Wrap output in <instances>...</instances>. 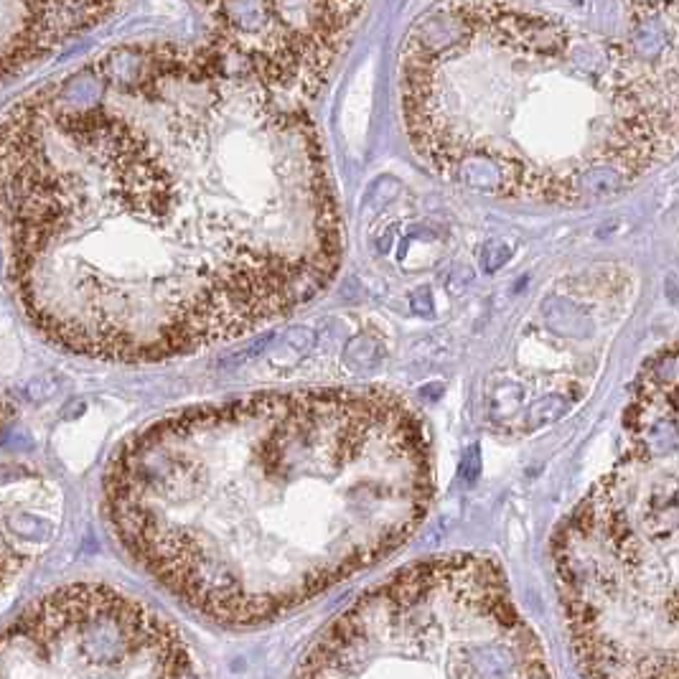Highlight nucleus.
Wrapping results in <instances>:
<instances>
[{"label": "nucleus", "mask_w": 679, "mask_h": 679, "mask_svg": "<svg viewBox=\"0 0 679 679\" xmlns=\"http://www.w3.org/2000/svg\"><path fill=\"white\" fill-rule=\"evenodd\" d=\"M0 229L28 321L102 362L242 339L341 262L311 120L212 46L107 51L3 112Z\"/></svg>", "instance_id": "obj_1"}, {"label": "nucleus", "mask_w": 679, "mask_h": 679, "mask_svg": "<svg viewBox=\"0 0 679 679\" xmlns=\"http://www.w3.org/2000/svg\"><path fill=\"white\" fill-rule=\"evenodd\" d=\"M428 435L385 390L255 392L153 420L117 448L102 509L186 611L250 629L405 545L433 499Z\"/></svg>", "instance_id": "obj_2"}, {"label": "nucleus", "mask_w": 679, "mask_h": 679, "mask_svg": "<svg viewBox=\"0 0 679 679\" xmlns=\"http://www.w3.org/2000/svg\"><path fill=\"white\" fill-rule=\"evenodd\" d=\"M293 679H552L540 639L486 555L407 565L326 626Z\"/></svg>", "instance_id": "obj_3"}, {"label": "nucleus", "mask_w": 679, "mask_h": 679, "mask_svg": "<svg viewBox=\"0 0 679 679\" xmlns=\"http://www.w3.org/2000/svg\"><path fill=\"white\" fill-rule=\"evenodd\" d=\"M0 679H204L179 626L107 583H72L0 629Z\"/></svg>", "instance_id": "obj_4"}, {"label": "nucleus", "mask_w": 679, "mask_h": 679, "mask_svg": "<svg viewBox=\"0 0 679 679\" xmlns=\"http://www.w3.org/2000/svg\"><path fill=\"white\" fill-rule=\"evenodd\" d=\"M123 0H0V84L87 34Z\"/></svg>", "instance_id": "obj_5"}, {"label": "nucleus", "mask_w": 679, "mask_h": 679, "mask_svg": "<svg viewBox=\"0 0 679 679\" xmlns=\"http://www.w3.org/2000/svg\"><path fill=\"white\" fill-rule=\"evenodd\" d=\"M49 486L39 479H8L0 484V590L23 570L54 537Z\"/></svg>", "instance_id": "obj_6"}, {"label": "nucleus", "mask_w": 679, "mask_h": 679, "mask_svg": "<svg viewBox=\"0 0 679 679\" xmlns=\"http://www.w3.org/2000/svg\"><path fill=\"white\" fill-rule=\"evenodd\" d=\"M476 36V23L468 3H448L425 13L407 34L405 56L438 64L466 49Z\"/></svg>", "instance_id": "obj_7"}, {"label": "nucleus", "mask_w": 679, "mask_h": 679, "mask_svg": "<svg viewBox=\"0 0 679 679\" xmlns=\"http://www.w3.org/2000/svg\"><path fill=\"white\" fill-rule=\"evenodd\" d=\"M453 179L468 189L484 191V194H504L507 191V171L504 156L491 153L481 145H466L453 166Z\"/></svg>", "instance_id": "obj_8"}, {"label": "nucleus", "mask_w": 679, "mask_h": 679, "mask_svg": "<svg viewBox=\"0 0 679 679\" xmlns=\"http://www.w3.org/2000/svg\"><path fill=\"white\" fill-rule=\"evenodd\" d=\"M629 176H626L616 163L603 161V163H585L583 168L568 176V196L570 204H593V201H603L616 196L618 191L629 184Z\"/></svg>", "instance_id": "obj_9"}, {"label": "nucleus", "mask_w": 679, "mask_h": 679, "mask_svg": "<svg viewBox=\"0 0 679 679\" xmlns=\"http://www.w3.org/2000/svg\"><path fill=\"white\" fill-rule=\"evenodd\" d=\"M631 41H634V51L641 62H657L669 46V31L659 18H641Z\"/></svg>", "instance_id": "obj_10"}, {"label": "nucleus", "mask_w": 679, "mask_h": 679, "mask_svg": "<svg viewBox=\"0 0 679 679\" xmlns=\"http://www.w3.org/2000/svg\"><path fill=\"white\" fill-rule=\"evenodd\" d=\"M514 250L509 245H504V242H486L484 250H481V265H484L486 273H494V270L504 268L509 260H512Z\"/></svg>", "instance_id": "obj_11"}]
</instances>
